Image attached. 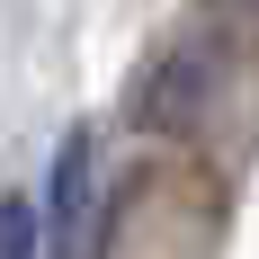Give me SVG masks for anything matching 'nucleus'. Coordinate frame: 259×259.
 <instances>
[{"instance_id":"obj_1","label":"nucleus","mask_w":259,"mask_h":259,"mask_svg":"<svg viewBox=\"0 0 259 259\" xmlns=\"http://www.w3.org/2000/svg\"><path fill=\"white\" fill-rule=\"evenodd\" d=\"M206 90H214V54L188 36V45H170L152 72L134 80V116H143V125H161V134H179V125H197Z\"/></svg>"},{"instance_id":"obj_2","label":"nucleus","mask_w":259,"mask_h":259,"mask_svg":"<svg viewBox=\"0 0 259 259\" xmlns=\"http://www.w3.org/2000/svg\"><path fill=\"white\" fill-rule=\"evenodd\" d=\"M99 143L90 125H72L54 143V188H45V259H80V224H90V197H99Z\"/></svg>"},{"instance_id":"obj_3","label":"nucleus","mask_w":259,"mask_h":259,"mask_svg":"<svg viewBox=\"0 0 259 259\" xmlns=\"http://www.w3.org/2000/svg\"><path fill=\"white\" fill-rule=\"evenodd\" d=\"M0 259H45V233H36L27 197H0Z\"/></svg>"},{"instance_id":"obj_4","label":"nucleus","mask_w":259,"mask_h":259,"mask_svg":"<svg viewBox=\"0 0 259 259\" xmlns=\"http://www.w3.org/2000/svg\"><path fill=\"white\" fill-rule=\"evenodd\" d=\"M206 9H214L224 27H241V36H259V0H206Z\"/></svg>"}]
</instances>
